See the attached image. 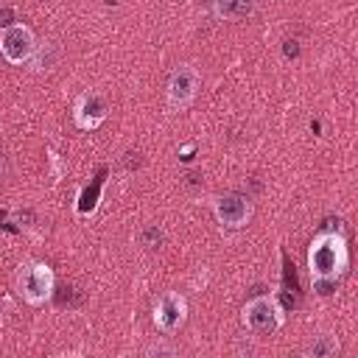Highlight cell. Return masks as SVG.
<instances>
[{
	"mask_svg": "<svg viewBox=\"0 0 358 358\" xmlns=\"http://www.w3.org/2000/svg\"><path fill=\"white\" fill-rule=\"evenodd\" d=\"M347 246L338 232H322L308 252V266L313 277H338L347 268Z\"/></svg>",
	"mask_w": 358,
	"mask_h": 358,
	"instance_id": "1",
	"label": "cell"
},
{
	"mask_svg": "<svg viewBox=\"0 0 358 358\" xmlns=\"http://www.w3.org/2000/svg\"><path fill=\"white\" fill-rule=\"evenodd\" d=\"M20 294L31 305H42L53 294V271L45 263H28L20 271Z\"/></svg>",
	"mask_w": 358,
	"mask_h": 358,
	"instance_id": "2",
	"label": "cell"
},
{
	"mask_svg": "<svg viewBox=\"0 0 358 358\" xmlns=\"http://www.w3.org/2000/svg\"><path fill=\"white\" fill-rule=\"evenodd\" d=\"M0 50H3V56H6L11 64L28 62L31 53L36 50L31 28H25V25H8V28L3 31V36H0Z\"/></svg>",
	"mask_w": 358,
	"mask_h": 358,
	"instance_id": "3",
	"label": "cell"
},
{
	"mask_svg": "<svg viewBox=\"0 0 358 358\" xmlns=\"http://www.w3.org/2000/svg\"><path fill=\"white\" fill-rule=\"evenodd\" d=\"M243 322H246V327H249L252 333H260V336L274 333V330L280 327V308H277L271 299L257 296V299H252V302L243 308Z\"/></svg>",
	"mask_w": 358,
	"mask_h": 358,
	"instance_id": "4",
	"label": "cell"
},
{
	"mask_svg": "<svg viewBox=\"0 0 358 358\" xmlns=\"http://www.w3.org/2000/svg\"><path fill=\"white\" fill-rule=\"evenodd\" d=\"M185 313H187L185 296L168 291V294L159 296V302H157V308H154V322H157L159 330L173 333V330H179V324L185 322Z\"/></svg>",
	"mask_w": 358,
	"mask_h": 358,
	"instance_id": "5",
	"label": "cell"
},
{
	"mask_svg": "<svg viewBox=\"0 0 358 358\" xmlns=\"http://www.w3.org/2000/svg\"><path fill=\"white\" fill-rule=\"evenodd\" d=\"M196 84H199V76H196L193 67H187V64L176 67L171 81H168V101H171V106L190 103V98L196 95Z\"/></svg>",
	"mask_w": 358,
	"mask_h": 358,
	"instance_id": "6",
	"label": "cell"
},
{
	"mask_svg": "<svg viewBox=\"0 0 358 358\" xmlns=\"http://www.w3.org/2000/svg\"><path fill=\"white\" fill-rule=\"evenodd\" d=\"M106 115H109V106L98 92H84L76 103V123L81 129H98L106 120Z\"/></svg>",
	"mask_w": 358,
	"mask_h": 358,
	"instance_id": "7",
	"label": "cell"
},
{
	"mask_svg": "<svg viewBox=\"0 0 358 358\" xmlns=\"http://www.w3.org/2000/svg\"><path fill=\"white\" fill-rule=\"evenodd\" d=\"M215 215H218V221L224 227H243L249 221V215H252V207H249V201L243 196L227 193V196L215 199Z\"/></svg>",
	"mask_w": 358,
	"mask_h": 358,
	"instance_id": "8",
	"label": "cell"
},
{
	"mask_svg": "<svg viewBox=\"0 0 358 358\" xmlns=\"http://www.w3.org/2000/svg\"><path fill=\"white\" fill-rule=\"evenodd\" d=\"M252 8H255L252 0H215V14H218V17H227V20L249 17Z\"/></svg>",
	"mask_w": 358,
	"mask_h": 358,
	"instance_id": "9",
	"label": "cell"
},
{
	"mask_svg": "<svg viewBox=\"0 0 358 358\" xmlns=\"http://www.w3.org/2000/svg\"><path fill=\"white\" fill-rule=\"evenodd\" d=\"M305 352L313 355V358H333V355L338 352V341H336L333 336H316V338L308 344Z\"/></svg>",
	"mask_w": 358,
	"mask_h": 358,
	"instance_id": "10",
	"label": "cell"
},
{
	"mask_svg": "<svg viewBox=\"0 0 358 358\" xmlns=\"http://www.w3.org/2000/svg\"><path fill=\"white\" fill-rule=\"evenodd\" d=\"M98 196H101V179L92 182V187H84L81 190V196H78V213L81 215H90L98 207Z\"/></svg>",
	"mask_w": 358,
	"mask_h": 358,
	"instance_id": "11",
	"label": "cell"
},
{
	"mask_svg": "<svg viewBox=\"0 0 358 358\" xmlns=\"http://www.w3.org/2000/svg\"><path fill=\"white\" fill-rule=\"evenodd\" d=\"M336 288H338V277H313V291H316V294L327 296V294H333Z\"/></svg>",
	"mask_w": 358,
	"mask_h": 358,
	"instance_id": "12",
	"label": "cell"
},
{
	"mask_svg": "<svg viewBox=\"0 0 358 358\" xmlns=\"http://www.w3.org/2000/svg\"><path fill=\"white\" fill-rule=\"evenodd\" d=\"M296 53H299L296 42H285V56H296Z\"/></svg>",
	"mask_w": 358,
	"mask_h": 358,
	"instance_id": "13",
	"label": "cell"
},
{
	"mask_svg": "<svg viewBox=\"0 0 358 358\" xmlns=\"http://www.w3.org/2000/svg\"><path fill=\"white\" fill-rule=\"evenodd\" d=\"M0 176H3V157H0Z\"/></svg>",
	"mask_w": 358,
	"mask_h": 358,
	"instance_id": "14",
	"label": "cell"
}]
</instances>
